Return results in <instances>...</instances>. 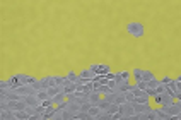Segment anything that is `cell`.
I'll return each mask as SVG.
<instances>
[{"instance_id":"obj_1","label":"cell","mask_w":181,"mask_h":120,"mask_svg":"<svg viewBox=\"0 0 181 120\" xmlns=\"http://www.w3.org/2000/svg\"><path fill=\"white\" fill-rule=\"evenodd\" d=\"M126 33L133 38H142L145 34V29H144V24L137 22V21H132V22L126 24Z\"/></svg>"},{"instance_id":"obj_2","label":"cell","mask_w":181,"mask_h":120,"mask_svg":"<svg viewBox=\"0 0 181 120\" xmlns=\"http://www.w3.org/2000/svg\"><path fill=\"white\" fill-rule=\"evenodd\" d=\"M118 112L121 113L123 120H130V118H132V115H133V113H135L133 103H130V101H126V103L120 105V110H118Z\"/></svg>"},{"instance_id":"obj_3","label":"cell","mask_w":181,"mask_h":120,"mask_svg":"<svg viewBox=\"0 0 181 120\" xmlns=\"http://www.w3.org/2000/svg\"><path fill=\"white\" fill-rule=\"evenodd\" d=\"M90 69H92L96 74H99V76H104V74L111 72V67L108 64H92V65H90Z\"/></svg>"},{"instance_id":"obj_4","label":"cell","mask_w":181,"mask_h":120,"mask_svg":"<svg viewBox=\"0 0 181 120\" xmlns=\"http://www.w3.org/2000/svg\"><path fill=\"white\" fill-rule=\"evenodd\" d=\"M96 76H98V74H96L90 67H87V69H84V70L79 72V77H82L84 81H92V79H96Z\"/></svg>"},{"instance_id":"obj_5","label":"cell","mask_w":181,"mask_h":120,"mask_svg":"<svg viewBox=\"0 0 181 120\" xmlns=\"http://www.w3.org/2000/svg\"><path fill=\"white\" fill-rule=\"evenodd\" d=\"M40 81H41L44 89L51 88V86H56V76H44V77H41Z\"/></svg>"},{"instance_id":"obj_6","label":"cell","mask_w":181,"mask_h":120,"mask_svg":"<svg viewBox=\"0 0 181 120\" xmlns=\"http://www.w3.org/2000/svg\"><path fill=\"white\" fill-rule=\"evenodd\" d=\"M133 108H135V113H147L149 110H152L150 101L149 103H133Z\"/></svg>"},{"instance_id":"obj_7","label":"cell","mask_w":181,"mask_h":120,"mask_svg":"<svg viewBox=\"0 0 181 120\" xmlns=\"http://www.w3.org/2000/svg\"><path fill=\"white\" fill-rule=\"evenodd\" d=\"M0 118L2 120H16V112L10 110V108L9 110H2L0 112Z\"/></svg>"},{"instance_id":"obj_8","label":"cell","mask_w":181,"mask_h":120,"mask_svg":"<svg viewBox=\"0 0 181 120\" xmlns=\"http://www.w3.org/2000/svg\"><path fill=\"white\" fill-rule=\"evenodd\" d=\"M101 100H102V93H99V91H92V93H89V101H90L92 105H98Z\"/></svg>"},{"instance_id":"obj_9","label":"cell","mask_w":181,"mask_h":120,"mask_svg":"<svg viewBox=\"0 0 181 120\" xmlns=\"http://www.w3.org/2000/svg\"><path fill=\"white\" fill-rule=\"evenodd\" d=\"M156 118H157V120H169L171 115L161 106V108H157V110H156Z\"/></svg>"},{"instance_id":"obj_10","label":"cell","mask_w":181,"mask_h":120,"mask_svg":"<svg viewBox=\"0 0 181 120\" xmlns=\"http://www.w3.org/2000/svg\"><path fill=\"white\" fill-rule=\"evenodd\" d=\"M51 101H53V105H62V103L67 101V94H65V93H58L56 96L51 98Z\"/></svg>"},{"instance_id":"obj_11","label":"cell","mask_w":181,"mask_h":120,"mask_svg":"<svg viewBox=\"0 0 181 120\" xmlns=\"http://www.w3.org/2000/svg\"><path fill=\"white\" fill-rule=\"evenodd\" d=\"M56 84H58V86H62V88H65V86L72 84V81L68 79L67 76H56Z\"/></svg>"},{"instance_id":"obj_12","label":"cell","mask_w":181,"mask_h":120,"mask_svg":"<svg viewBox=\"0 0 181 120\" xmlns=\"http://www.w3.org/2000/svg\"><path fill=\"white\" fill-rule=\"evenodd\" d=\"M101 112H102V110L98 106V105H92V106L89 108V115L92 117V120H96V118H98V117H99V113H101Z\"/></svg>"},{"instance_id":"obj_13","label":"cell","mask_w":181,"mask_h":120,"mask_svg":"<svg viewBox=\"0 0 181 120\" xmlns=\"http://www.w3.org/2000/svg\"><path fill=\"white\" fill-rule=\"evenodd\" d=\"M144 70H145V69H133V72H132V76H133L135 82H137V81H142V76H144Z\"/></svg>"},{"instance_id":"obj_14","label":"cell","mask_w":181,"mask_h":120,"mask_svg":"<svg viewBox=\"0 0 181 120\" xmlns=\"http://www.w3.org/2000/svg\"><path fill=\"white\" fill-rule=\"evenodd\" d=\"M75 120H92V117L89 115V112H79L75 115Z\"/></svg>"},{"instance_id":"obj_15","label":"cell","mask_w":181,"mask_h":120,"mask_svg":"<svg viewBox=\"0 0 181 120\" xmlns=\"http://www.w3.org/2000/svg\"><path fill=\"white\" fill-rule=\"evenodd\" d=\"M84 91H86V93H92V91H94V79H92V81H86V82H84Z\"/></svg>"},{"instance_id":"obj_16","label":"cell","mask_w":181,"mask_h":120,"mask_svg":"<svg viewBox=\"0 0 181 120\" xmlns=\"http://www.w3.org/2000/svg\"><path fill=\"white\" fill-rule=\"evenodd\" d=\"M36 96H38L41 101H43V100H48V98H50V94H48V89H40V91H36Z\"/></svg>"},{"instance_id":"obj_17","label":"cell","mask_w":181,"mask_h":120,"mask_svg":"<svg viewBox=\"0 0 181 120\" xmlns=\"http://www.w3.org/2000/svg\"><path fill=\"white\" fill-rule=\"evenodd\" d=\"M114 103H118V105L126 103V96H125V93H118V94H116V98H114Z\"/></svg>"},{"instance_id":"obj_18","label":"cell","mask_w":181,"mask_h":120,"mask_svg":"<svg viewBox=\"0 0 181 120\" xmlns=\"http://www.w3.org/2000/svg\"><path fill=\"white\" fill-rule=\"evenodd\" d=\"M154 74L150 70H144V76H142V81H144V82H149V81H152L154 79Z\"/></svg>"},{"instance_id":"obj_19","label":"cell","mask_w":181,"mask_h":120,"mask_svg":"<svg viewBox=\"0 0 181 120\" xmlns=\"http://www.w3.org/2000/svg\"><path fill=\"white\" fill-rule=\"evenodd\" d=\"M110 101H106V100H104V98H102V100L101 101H99V103H98V106L99 108H101V110H102V112H106V110H108V106H110Z\"/></svg>"},{"instance_id":"obj_20","label":"cell","mask_w":181,"mask_h":120,"mask_svg":"<svg viewBox=\"0 0 181 120\" xmlns=\"http://www.w3.org/2000/svg\"><path fill=\"white\" fill-rule=\"evenodd\" d=\"M164 91H166V84H162L161 81H159V84L156 86V94H162Z\"/></svg>"},{"instance_id":"obj_21","label":"cell","mask_w":181,"mask_h":120,"mask_svg":"<svg viewBox=\"0 0 181 120\" xmlns=\"http://www.w3.org/2000/svg\"><path fill=\"white\" fill-rule=\"evenodd\" d=\"M67 77L72 81V82H75V81L79 79V72H74V70H70V72L67 74Z\"/></svg>"},{"instance_id":"obj_22","label":"cell","mask_w":181,"mask_h":120,"mask_svg":"<svg viewBox=\"0 0 181 120\" xmlns=\"http://www.w3.org/2000/svg\"><path fill=\"white\" fill-rule=\"evenodd\" d=\"M125 96H126V101H130V103H135V94L132 91H125Z\"/></svg>"},{"instance_id":"obj_23","label":"cell","mask_w":181,"mask_h":120,"mask_svg":"<svg viewBox=\"0 0 181 120\" xmlns=\"http://www.w3.org/2000/svg\"><path fill=\"white\" fill-rule=\"evenodd\" d=\"M157 84H159V79H157V77H154L152 81H149V82H147V88H154V89H156V86H157Z\"/></svg>"},{"instance_id":"obj_24","label":"cell","mask_w":181,"mask_h":120,"mask_svg":"<svg viewBox=\"0 0 181 120\" xmlns=\"http://www.w3.org/2000/svg\"><path fill=\"white\" fill-rule=\"evenodd\" d=\"M12 86H10V82H9V81H0V89H10Z\"/></svg>"},{"instance_id":"obj_25","label":"cell","mask_w":181,"mask_h":120,"mask_svg":"<svg viewBox=\"0 0 181 120\" xmlns=\"http://www.w3.org/2000/svg\"><path fill=\"white\" fill-rule=\"evenodd\" d=\"M120 74H121V77L125 81H130V77H132V72H128V70H121Z\"/></svg>"},{"instance_id":"obj_26","label":"cell","mask_w":181,"mask_h":120,"mask_svg":"<svg viewBox=\"0 0 181 120\" xmlns=\"http://www.w3.org/2000/svg\"><path fill=\"white\" fill-rule=\"evenodd\" d=\"M176 88H178V91H181V81H178V79H176Z\"/></svg>"},{"instance_id":"obj_27","label":"cell","mask_w":181,"mask_h":120,"mask_svg":"<svg viewBox=\"0 0 181 120\" xmlns=\"http://www.w3.org/2000/svg\"><path fill=\"white\" fill-rule=\"evenodd\" d=\"M178 81H181V74H179V76H178Z\"/></svg>"}]
</instances>
